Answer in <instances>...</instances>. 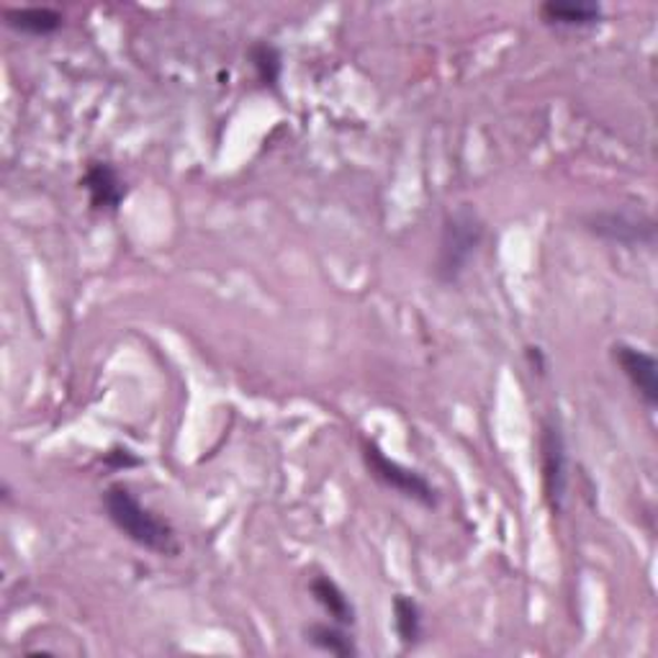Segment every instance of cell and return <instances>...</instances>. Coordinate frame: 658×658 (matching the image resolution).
<instances>
[{
	"label": "cell",
	"instance_id": "1",
	"mask_svg": "<svg viewBox=\"0 0 658 658\" xmlns=\"http://www.w3.org/2000/svg\"><path fill=\"white\" fill-rule=\"evenodd\" d=\"M104 509L108 520L114 522V528L124 532L131 543L145 548V551L160 555H176L180 551L176 530L170 528V522H164L152 509H147L121 484H116L104 494Z\"/></svg>",
	"mask_w": 658,
	"mask_h": 658
},
{
	"label": "cell",
	"instance_id": "2",
	"mask_svg": "<svg viewBox=\"0 0 658 658\" xmlns=\"http://www.w3.org/2000/svg\"><path fill=\"white\" fill-rule=\"evenodd\" d=\"M484 242V224L471 209H458L443 224L441 253H437V278L453 284L468 268Z\"/></svg>",
	"mask_w": 658,
	"mask_h": 658
},
{
	"label": "cell",
	"instance_id": "3",
	"mask_svg": "<svg viewBox=\"0 0 658 658\" xmlns=\"http://www.w3.org/2000/svg\"><path fill=\"white\" fill-rule=\"evenodd\" d=\"M363 460L373 479L383 484L386 489L402 494L404 499L417 501L422 507L437 505V489L433 484H429L420 471H414V468H406L399 464V460H391L375 443L363 445Z\"/></svg>",
	"mask_w": 658,
	"mask_h": 658
},
{
	"label": "cell",
	"instance_id": "4",
	"mask_svg": "<svg viewBox=\"0 0 658 658\" xmlns=\"http://www.w3.org/2000/svg\"><path fill=\"white\" fill-rule=\"evenodd\" d=\"M540 460H543V487L545 499L553 512H561L563 499H566L569 464H566V443H563L561 427L555 422H545L543 435H540Z\"/></svg>",
	"mask_w": 658,
	"mask_h": 658
},
{
	"label": "cell",
	"instance_id": "5",
	"mask_svg": "<svg viewBox=\"0 0 658 658\" xmlns=\"http://www.w3.org/2000/svg\"><path fill=\"white\" fill-rule=\"evenodd\" d=\"M613 360L620 365L623 375L638 391V396L644 399L646 406L654 410L658 404V363L651 352L633 348L628 342H617L613 344Z\"/></svg>",
	"mask_w": 658,
	"mask_h": 658
},
{
	"label": "cell",
	"instance_id": "6",
	"mask_svg": "<svg viewBox=\"0 0 658 658\" xmlns=\"http://www.w3.org/2000/svg\"><path fill=\"white\" fill-rule=\"evenodd\" d=\"M590 232L620 245H644L654 242V222L648 216H633L625 211H602L586 219Z\"/></svg>",
	"mask_w": 658,
	"mask_h": 658
},
{
	"label": "cell",
	"instance_id": "7",
	"mask_svg": "<svg viewBox=\"0 0 658 658\" xmlns=\"http://www.w3.org/2000/svg\"><path fill=\"white\" fill-rule=\"evenodd\" d=\"M81 185L88 191L93 209L116 211L127 199V183L112 162H91Z\"/></svg>",
	"mask_w": 658,
	"mask_h": 658
},
{
	"label": "cell",
	"instance_id": "8",
	"mask_svg": "<svg viewBox=\"0 0 658 658\" xmlns=\"http://www.w3.org/2000/svg\"><path fill=\"white\" fill-rule=\"evenodd\" d=\"M538 13L551 26L586 29L602 21L605 8L599 3H586V0H548L538 8Z\"/></svg>",
	"mask_w": 658,
	"mask_h": 658
},
{
	"label": "cell",
	"instance_id": "9",
	"mask_svg": "<svg viewBox=\"0 0 658 658\" xmlns=\"http://www.w3.org/2000/svg\"><path fill=\"white\" fill-rule=\"evenodd\" d=\"M309 592L317 605L329 615V620L340 623L344 628L355 623V607H352L350 597L342 592V586L337 584L332 576H325V574L315 576L309 582Z\"/></svg>",
	"mask_w": 658,
	"mask_h": 658
},
{
	"label": "cell",
	"instance_id": "10",
	"mask_svg": "<svg viewBox=\"0 0 658 658\" xmlns=\"http://www.w3.org/2000/svg\"><path fill=\"white\" fill-rule=\"evenodd\" d=\"M6 26H11L21 34L50 36L62 26V13L46 6H26V8H6Z\"/></svg>",
	"mask_w": 658,
	"mask_h": 658
},
{
	"label": "cell",
	"instance_id": "11",
	"mask_svg": "<svg viewBox=\"0 0 658 658\" xmlns=\"http://www.w3.org/2000/svg\"><path fill=\"white\" fill-rule=\"evenodd\" d=\"M307 640L319 651H325L329 656H340V658H352L358 656V646L355 640L348 630H344V625L340 623H315L307 628Z\"/></svg>",
	"mask_w": 658,
	"mask_h": 658
},
{
	"label": "cell",
	"instance_id": "12",
	"mask_svg": "<svg viewBox=\"0 0 658 658\" xmlns=\"http://www.w3.org/2000/svg\"><path fill=\"white\" fill-rule=\"evenodd\" d=\"M394 630L402 646L414 648L425 636V625H422V607L417 599L396 594L394 597Z\"/></svg>",
	"mask_w": 658,
	"mask_h": 658
},
{
	"label": "cell",
	"instance_id": "13",
	"mask_svg": "<svg viewBox=\"0 0 658 658\" xmlns=\"http://www.w3.org/2000/svg\"><path fill=\"white\" fill-rule=\"evenodd\" d=\"M250 62H253V70L265 88H276L280 81V73H284V57H280L278 46L270 42H255L250 46Z\"/></svg>",
	"mask_w": 658,
	"mask_h": 658
},
{
	"label": "cell",
	"instance_id": "14",
	"mask_svg": "<svg viewBox=\"0 0 658 658\" xmlns=\"http://www.w3.org/2000/svg\"><path fill=\"white\" fill-rule=\"evenodd\" d=\"M104 464L112 466V468H131V466L142 464V460H139L135 453L127 450V448H114L104 456Z\"/></svg>",
	"mask_w": 658,
	"mask_h": 658
},
{
	"label": "cell",
	"instance_id": "15",
	"mask_svg": "<svg viewBox=\"0 0 658 658\" xmlns=\"http://www.w3.org/2000/svg\"><path fill=\"white\" fill-rule=\"evenodd\" d=\"M524 355H528L532 371L545 373V355H543V350H540V348H532V344H530V348L524 350Z\"/></svg>",
	"mask_w": 658,
	"mask_h": 658
}]
</instances>
